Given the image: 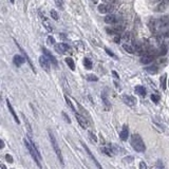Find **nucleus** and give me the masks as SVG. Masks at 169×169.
Instances as JSON below:
<instances>
[{"mask_svg": "<svg viewBox=\"0 0 169 169\" xmlns=\"http://www.w3.org/2000/svg\"><path fill=\"white\" fill-rule=\"evenodd\" d=\"M134 91L136 94H138L140 96H145L146 95V89H145L143 86H135L134 88Z\"/></svg>", "mask_w": 169, "mask_h": 169, "instance_id": "4be33fe9", "label": "nucleus"}, {"mask_svg": "<svg viewBox=\"0 0 169 169\" xmlns=\"http://www.w3.org/2000/svg\"><path fill=\"white\" fill-rule=\"evenodd\" d=\"M13 61H14V65L17 66V67H20L21 65L25 64V58L20 55H15L13 58Z\"/></svg>", "mask_w": 169, "mask_h": 169, "instance_id": "a211bd4d", "label": "nucleus"}, {"mask_svg": "<svg viewBox=\"0 0 169 169\" xmlns=\"http://www.w3.org/2000/svg\"><path fill=\"white\" fill-rule=\"evenodd\" d=\"M16 45H17V47L18 48H19V50H20V51H21V52H22V53H23V55H25V59H27V61L28 62H29V65H30V67H31L32 68V70H33V71H34V73H35V67H34V65H33V62H32V60H31V58H30L29 57V56H28V54H27V52H25V51H23V49H22V48H21V47H20V46L19 45H18V43H17V42H16Z\"/></svg>", "mask_w": 169, "mask_h": 169, "instance_id": "dca6fc26", "label": "nucleus"}, {"mask_svg": "<svg viewBox=\"0 0 169 169\" xmlns=\"http://www.w3.org/2000/svg\"><path fill=\"white\" fill-rule=\"evenodd\" d=\"M122 98H123V102H124L127 106H129V107H134L136 105V98L134 97V96L124 94Z\"/></svg>", "mask_w": 169, "mask_h": 169, "instance_id": "423d86ee", "label": "nucleus"}, {"mask_svg": "<svg viewBox=\"0 0 169 169\" xmlns=\"http://www.w3.org/2000/svg\"><path fill=\"white\" fill-rule=\"evenodd\" d=\"M1 169H7V168H5V166H4V165H1Z\"/></svg>", "mask_w": 169, "mask_h": 169, "instance_id": "09e8293b", "label": "nucleus"}, {"mask_svg": "<svg viewBox=\"0 0 169 169\" xmlns=\"http://www.w3.org/2000/svg\"><path fill=\"white\" fill-rule=\"evenodd\" d=\"M89 136H90V138H92V140L94 141V142H97V138H96V136L93 134V132H89Z\"/></svg>", "mask_w": 169, "mask_h": 169, "instance_id": "4c0bfd02", "label": "nucleus"}, {"mask_svg": "<svg viewBox=\"0 0 169 169\" xmlns=\"http://www.w3.org/2000/svg\"><path fill=\"white\" fill-rule=\"evenodd\" d=\"M98 12L100 14H111L113 12V7L111 4H107V3H102V4L98 5Z\"/></svg>", "mask_w": 169, "mask_h": 169, "instance_id": "0eeeda50", "label": "nucleus"}, {"mask_svg": "<svg viewBox=\"0 0 169 169\" xmlns=\"http://www.w3.org/2000/svg\"><path fill=\"white\" fill-rule=\"evenodd\" d=\"M50 14H51V17L53 18L54 20L59 19V15H58L57 11H55V10H51V11H50Z\"/></svg>", "mask_w": 169, "mask_h": 169, "instance_id": "c756f323", "label": "nucleus"}, {"mask_svg": "<svg viewBox=\"0 0 169 169\" xmlns=\"http://www.w3.org/2000/svg\"><path fill=\"white\" fill-rule=\"evenodd\" d=\"M5 159H7V162H10V163H13V159H12V156H10V154H7V156H5Z\"/></svg>", "mask_w": 169, "mask_h": 169, "instance_id": "79ce46f5", "label": "nucleus"}, {"mask_svg": "<svg viewBox=\"0 0 169 169\" xmlns=\"http://www.w3.org/2000/svg\"><path fill=\"white\" fill-rule=\"evenodd\" d=\"M91 2L93 3V4H96V3L98 2V0H91Z\"/></svg>", "mask_w": 169, "mask_h": 169, "instance_id": "de8ad7c7", "label": "nucleus"}, {"mask_svg": "<svg viewBox=\"0 0 169 169\" xmlns=\"http://www.w3.org/2000/svg\"><path fill=\"white\" fill-rule=\"evenodd\" d=\"M0 143H1V149H3V148H4V142L1 140V141H0Z\"/></svg>", "mask_w": 169, "mask_h": 169, "instance_id": "49530a36", "label": "nucleus"}, {"mask_svg": "<svg viewBox=\"0 0 169 169\" xmlns=\"http://www.w3.org/2000/svg\"><path fill=\"white\" fill-rule=\"evenodd\" d=\"M102 102H104L105 106L107 107V109H110V107H111V105H110V102L108 100V97H107V93H106V91H104L102 93Z\"/></svg>", "mask_w": 169, "mask_h": 169, "instance_id": "5701e85b", "label": "nucleus"}, {"mask_svg": "<svg viewBox=\"0 0 169 169\" xmlns=\"http://www.w3.org/2000/svg\"><path fill=\"white\" fill-rule=\"evenodd\" d=\"M74 114H75V118L77 120L78 124H79L82 128H84V129H86V128L88 127V123H87V120H84V116L80 115V114L77 113V112H76V113H74Z\"/></svg>", "mask_w": 169, "mask_h": 169, "instance_id": "4468645a", "label": "nucleus"}, {"mask_svg": "<svg viewBox=\"0 0 169 169\" xmlns=\"http://www.w3.org/2000/svg\"><path fill=\"white\" fill-rule=\"evenodd\" d=\"M23 142H25V147L28 148V150H29L30 154L32 156L33 160L37 163L38 167L41 168V156H40V152H39V150H38L37 146L35 145V143H34L30 138H25Z\"/></svg>", "mask_w": 169, "mask_h": 169, "instance_id": "f257e3e1", "label": "nucleus"}, {"mask_svg": "<svg viewBox=\"0 0 169 169\" xmlns=\"http://www.w3.org/2000/svg\"><path fill=\"white\" fill-rule=\"evenodd\" d=\"M55 3H56V5H57L58 7H60V9H61L62 5H64V3H62V0H55Z\"/></svg>", "mask_w": 169, "mask_h": 169, "instance_id": "e433bc0d", "label": "nucleus"}, {"mask_svg": "<svg viewBox=\"0 0 169 169\" xmlns=\"http://www.w3.org/2000/svg\"><path fill=\"white\" fill-rule=\"evenodd\" d=\"M106 52H107V53H108V55H110V56H112V57H114V54L112 53V52L110 51L109 49H106Z\"/></svg>", "mask_w": 169, "mask_h": 169, "instance_id": "37998d69", "label": "nucleus"}, {"mask_svg": "<svg viewBox=\"0 0 169 169\" xmlns=\"http://www.w3.org/2000/svg\"><path fill=\"white\" fill-rule=\"evenodd\" d=\"M130 144H131L132 148L138 152H145L146 150V146L143 141L142 136L138 133H134L131 135V140H130Z\"/></svg>", "mask_w": 169, "mask_h": 169, "instance_id": "f03ea898", "label": "nucleus"}, {"mask_svg": "<svg viewBox=\"0 0 169 169\" xmlns=\"http://www.w3.org/2000/svg\"><path fill=\"white\" fill-rule=\"evenodd\" d=\"M39 65L46 72H50V60L46 56H40L39 57Z\"/></svg>", "mask_w": 169, "mask_h": 169, "instance_id": "6e6552de", "label": "nucleus"}, {"mask_svg": "<svg viewBox=\"0 0 169 169\" xmlns=\"http://www.w3.org/2000/svg\"><path fill=\"white\" fill-rule=\"evenodd\" d=\"M166 80H167V75L164 74V75L161 77L160 79V84H161V87H162L163 90H166Z\"/></svg>", "mask_w": 169, "mask_h": 169, "instance_id": "a878e982", "label": "nucleus"}, {"mask_svg": "<svg viewBox=\"0 0 169 169\" xmlns=\"http://www.w3.org/2000/svg\"><path fill=\"white\" fill-rule=\"evenodd\" d=\"M122 38L128 41V40H130V38H131V34H130L129 32H127V33L124 34V36H122Z\"/></svg>", "mask_w": 169, "mask_h": 169, "instance_id": "72a5a7b5", "label": "nucleus"}, {"mask_svg": "<svg viewBox=\"0 0 169 169\" xmlns=\"http://www.w3.org/2000/svg\"><path fill=\"white\" fill-rule=\"evenodd\" d=\"M10 1H11V3H14V2H15V0H10Z\"/></svg>", "mask_w": 169, "mask_h": 169, "instance_id": "8fccbe9b", "label": "nucleus"}, {"mask_svg": "<svg viewBox=\"0 0 169 169\" xmlns=\"http://www.w3.org/2000/svg\"><path fill=\"white\" fill-rule=\"evenodd\" d=\"M62 115H64V117L66 118V120H67V122L69 123V124H71V120H70V118H69V116H68L67 114L65 113V112H62Z\"/></svg>", "mask_w": 169, "mask_h": 169, "instance_id": "ea45409f", "label": "nucleus"}, {"mask_svg": "<svg viewBox=\"0 0 169 169\" xmlns=\"http://www.w3.org/2000/svg\"><path fill=\"white\" fill-rule=\"evenodd\" d=\"M47 43L48 45H55V39H54L53 36H49V37L47 38Z\"/></svg>", "mask_w": 169, "mask_h": 169, "instance_id": "2f4dec72", "label": "nucleus"}, {"mask_svg": "<svg viewBox=\"0 0 169 169\" xmlns=\"http://www.w3.org/2000/svg\"><path fill=\"white\" fill-rule=\"evenodd\" d=\"M128 135H129V128H128V125L125 124L124 126H123V129L120 133V138L122 141H127Z\"/></svg>", "mask_w": 169, "mask_h": 169, "instance_id": "ddd939ff", "label": "nucleus"}, {"mask_svg": "<svg viewBox=\"0 0 169 169\" xmlns=\"http://www.w3.org/2000/svg\"><path fill=\"white\" fill-rule=\"evenodd\" d=\"M158 71H159V69L156 66H150V67L146 68V72L149 74H156Z\"/></svg>", "mask_w": 169, "mask_h": 169, "instance_id": "393cba45", "label": "nucleus"}, {"mask_svg": "<svg viewBox=\"0 0 169 169\" xmlns=\"http://www.w3.org/2000/svg\"><path fill=\"white\" fill-rule=\"evenodd\" d=\"M65 61H66V64L69 66L70 69H71L72 71H74V70H75V64H74V60L72 59L71 57H67L65 59Z\"/></svg>", "mask_w": 169, "mask_h": 169, "instance_id": "b1692460", "label": "nucleus"}, {"mask_svg": "<svg viewBox=\"0 0 169 169\" xmlns=\"http://www.w3.org/2000/svg\"><path fill=\"white\" fill-rule=\"evenodd\" d=\"M49 138H50L51 144H52V146H53V149H54V151H55L56 156H57L58 160H59V162L61 163V165H64L65 163H64V158H62L61 150L59 149V146H58V144H57V141H56V138H55V135H54V133L51 131V130H49Z\"/></svg>", "mask_w": 169, "mask_h": 169, "instance_id": "7ed1b4c3", "label": "nucleus"}, {"mask_svg": "<svg viewBox=\"0 0 169 169\" xmlns=\"http://www.w3.org/2000/svg\"><path fill=\"white\" fill-rule=\"evenodd\" d=\"M84 68L88 70L92 69V61L89 58H84Z\"/></svg>", "mask_w": 169, "mask_h": 169, "instance_id": "bb28decb", "label": "nucleus"}, {"mask_svg": "<svg viewBox=\"0 0 169 169\" xmlns=\"http://www.w3.org/2000/svg\"><path fill=\"white\" fill-rule=\"evenodd\" d=\"M114 41L117 42V43H118V42L120 41V37H118V36H115V37H114Z\"/></svg>", "mask_w": 169, "mask_h": 169, "instance_id": "c03bdc74", "label": "nucleus"}, {"mask_svg": "<svg viewBox=\"0 0 169 169\" xmlns=\"http://www.w3.org/2000/svg\"><path fill=\"white\" fill-rule=\"evenodd\" d=\"M106 31H107L108 34H111V35H118V34L124 32V28L122 25H115V27L112 28H107Z\"/></svg>", "mask_w": 169, "mask_h": 169, "instance_id": "9d476101", "label": "nucleus"}, {"mask_svg": "<svg viewBox=\"0 0 169 169\" xmlns=\"http://www.w3.org/2000/svg\"><path fill=\"white\" fill-rule=\"evenodd\" d=\"M82 146H84V150H86V151H87V153H88V156H90V159H91V160L93 161L94 163H95L96 167H97L98 169H104V168H102V165H100L99 163H98V161H97V160H96V159H95V156H94L93 154H92V152H91V151H90V149H89V148H88V146H87V145L84 144V143H82Z\"/></svg>", "mask_w": 169, "mask_h": 169, "instance_id": "9b49d317", "label": "nucleus"}, {"mask_svg": "<svg viewBox=\"0 0 169 169\" xmlns=\"http://www.w3.org/2000/svg\"><path fill=\"white\" fill-rule=\"evenodd\" d=\"M148 27H149V30L152 32V33H158V32L161 31L160 25H159V20L154 19V18H151L148 22Z\"/></svg>", "mask_w": 169, "mask_h": 169, "instance_id": "39448f33", "label": "nucleus"}, {"mask_svg": "<svg viewBox=\"0 0 169 169\" xmlns=\"http://www.w3.org/2000/svg\"><path fill=\"white\" fill-rule=\"evenodd\" d=\"M65 99H66V102H67V104L69 105L70 109H71L72 111L74 112V113H76V110H75V108H74V106H73V104H72L71 99H70V98L68 97V95H66V96H65Z\"/></svg>", "mask_w": 169, "mask_h": 169, "instance_id": "cd10ccee", "label": "nucleus"}, {"mask_svg": "<svg viewBox=\"0 0 169 169\" xmlns=\"http://www.w3.org/2000/svg\"><path fill=\"white\" fill-rule=\"evenodd\" d=\"M7 108H9V110H10V112H11V114H12V115H13V117H14V120H15V122L17 123V124H20L19 118H18L17 114H16V113H15V111H14L13 107H12V105H11V102H9V99L7 100Z\"/></svg>", "mask_w": 169, "mask_h": 169, "instance_id": "412c9836", "label": "nucleus"}, {"mask_svg": "<svg viewBox=\"0 0 169 169\" xmlns=\"http://www.w3.org/2000/svg\"><path fill=\"white\" fill-rule=\"evenodd\" d=\"M54 48H55V51L59 54H66L68 52L70 54L72 53L71 47L67 43H56V45H54Z\"/></svg>", "mask_w": 169, "mask_h": 169, "instance_id": "20e7f679", "label": "nucleus"}, {"mask_svg": "<svg viewBox=\"0 0 169 169\" xmlns=\"http://www.w3.org/2000/svg\"><path fill=\"white\" fill-rule=\"evenodd\" d=\"M140 169H147V165L145 164L144 162H141L140 163Z\"/></svg>", "mask_w": 169, "mask_h": 169, "instance_id": "a19ab883", "label": "nucleus"}, {"mask_svg": "<svg viewBox=\"0 0 169 169\" xmlns=\"http://www.w3.org/2000/svg\"><path fill=\"white\" fill-rule=\"evenodd\" d=\"M118 21L117 17L113 14H108L106 17H105V22L108 23V25H114Z\"/></svg>", "mask_w": 169, "mask_h": 169, "instance_id": "2eb2a0df", "label": "nucleus"}, {"mask_svg": "<svg viewBox=\"0 0 169 169\" xmlns=\"http://www.w3.org/2000/svg\"><path fill=\"white\" fill-rule=\"evenodd\" d=\"M151 100L156 104V102H159V100H160V96L156 95V94H152V95H151Z\"/></svg>", "mask_w": 169, "mask_h": 169, "instance_id": "473e14b6", "label": "nucleus"}, {"mask_svg": "<svg viewBox=\"0 0 169 169\" xmlns=\"http://www.w3.org/2000/svg\"><path fill=\"white\" fill-rule=\"evenodd\" d=\"M102 151H104L105 153L107 154V156H112L111 150H109V149H108V148H102Z\"/></svg>", "mask_w": 169, "mask_h": 169, "instance_id": "c9c22d12", "label": "nucleus"}, {"mask_svg": "<svg viewBox=\"0 0 169 169\" xmlns=\"http://www.w3.org/2000/svg\"><path fill=\"white\" fill-rule=\"evenodd\" d=\"M123 49H124L127 53L135 54V49H134V47L132 45H130V43H128V42H125L124 45H123Z\"/></svg>", "mask_w": 169, "mask_h": 169, "instance_id": "f3484780", "label": "nucleus"}, {"mask_svg": "<svg viewBox=\"0 0 169 169\" xmlns=\"http://www.w3.org/2000/svg\"><path fill=\"white\" fill-rule=\"evenodd\" d=\"M168 86H169V80H168Z\"/></svg>", "mask_w": 169, "mask_h": 169, "instance_id": "3c124183", "label": "nucleus"}, {"mask_svg": "<svg viewBox=\"0 0 169 169\" xmlns=\"http://www.w3.org/2000/svg\"><path fill=\"white\" fill-rule=\"evenodd\" d=\"M167 53V48L166 46L161 45V48L158 50V55H165Z\"/></svg>", "mask_w": 169, "mask_h": 169, "instance_id": "c85d7f7f", "label": "nucleus"}, {"mask_svg": "<svg viewBox=\"0 0 169 169\" xmlns=\"http://www.w3.org/2000/svg\"><path fill=\"white\" fill-rule=\"evenodd\" d=\"M87 80L88 82H97L98 78L97 76L93 75V74H89V75H87Z\"/></svg>", "mask_w": 169, "mask_h": 169, "instance_id": "7c9ffc66", "label": "nucleus"}, {"mask_svg": "<svg viewBox=\"0 0 169 169\" xmlns=\"http://www.w3.org/2000/svg\"><path fill=\"white\" fill-rule=\"evenodd\" d=\"M159 25H160L161 30L164 29V28L169 27V15L163 16V17L159 18Z\"/></svg>", "mask_w": 169, "mask_h": 169, "instance_id": "f8f14e48", "label": "nucleus"}, {"mask_svg": "<svg viewBox=\"0 0 169 169\" xmlns=\"http://www.w3.org/2000/svg\"><path fill=\"white\" fill-rule=\"evenodd\" d=\"M40 16L42 17V25H43V27L47 29V31H49V32L53 31V28H52V25H51V23H50L49 20H48L47 18L45 17V16H42L41 14H40Z\"/></svg>", "mask_w": 169, "mask_h": 169, "instance_id": "aec40b11", "label": "nucleus"}, {"mask_svg": "<svg viewBox=\"0 0 169 169\" xmlns=\"http://www.w3.org/2000/svg\"><path fill=\"white\" fill-rule=\"evenodd\" d=\"M163 37H169V31L165 32V33L163 34Z\"/></svg>", "mask_w": 169, "mask_h": 169, "instance_id": "a18cd8bd", "label": "nucleus"}, {"mask_svg": "<svg viewBox=\"0 0 169 169\" xmlns=\"http://www.w3.org/2000/svg\"><path fill=\"white\" fill-rule=\"evenodd\" d=\"M23 120H25V124H27V126H28V130H29V132H30V133H31V132H32V128H31V126H30L29 122H28L27 117H25V116H23Z\"/></svg>", "mask_w": 169, "mask_h": 169, "instance_id": "f704fd0d", "label": "nucleus"}, {"mask_svg": "<svg viewBox=\"0 0 169 169\" xmlns=\"http://www.w3.org/2000/svg\"><path fill=\"white\" fill-rule=\"evenodd\" d=\"M116 0H102V2L107 3V4H112V3L115 2Z\"/></svg>", "mask_w": 169, "mask_h": 169, "instance_id": "58836bf2", "label": "nucleus"}, {"mask_svg": "<svg viewBox=\"0 0 169 169\" xmlns=\"http://www.w3.org/2000/svg\"><path fill=\"white\" fill-rule=\"evenodd\" d=\"M42 52H43V54H45L46 57L51 61L52 65H54L55 67H57L58 62H57V59L55 58V56H54L53 54H51V52H50L48 49H46V48H42Z\"/></svg>", "mask_w": 169, "mask_h": 169, "instance_id": "1a4fd4ad", "label": "nucleus"}, {"mask_svg": "<svg viewBox=\"0 0 169 169\" xmlns=\"http://www.w3.org/2000/svg\"><path fill=\"white\" fill-rule=\"evenodd\" d=\"M167 2H168V0H162V1H160V3L156 5V12H164L165 9L167 7Z\"/></svg>", "mask_w": 169, "mask_h": 169, "instance_id": "6ab92c4d", "label": "nucleus"}]
</instances>
